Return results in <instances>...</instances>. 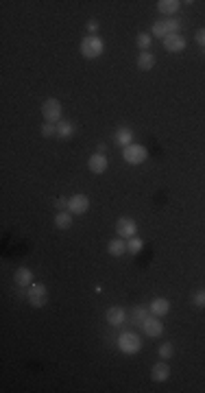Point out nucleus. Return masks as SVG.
<instances>
[{
  "label": "nucleus",
  "mask_w": 205,
  "mask_h": 393,
  "mask_svg": "<svg viewBox=\"0 0 205 393\" xmlns=\"http://www.w3.org/2000/svg\"><path fill=\"white\" fill-rule=\"evenodd\" d=\"M48 302V288L44 284H31V290H29V304L33 308H42L46 306Z\"/></svg>",
  "instance_id": "obj_4"
},
{
  "label": "nucleus",
  "mask_w": 205,
  "mask_h": 393,
  "mask_svg": "<svg viewBox=\"0 0 205 393\" xmlns=\"http://www.w3.org/2000/svg\"><path fill=\"white\" fill-rule=\"evenodd\" d=\"M107 166H109V162H107V157H105V153H94L88 160V168L94 175H103L105 170H107Z\"/></svg>",
  "instance_id": "obj_10"
},
{
  "label": "nucleus",
  "mask_w": 205,
  "mask_h": 393,
  "mask_svg": "<svg viewBox=\"0 0 205 393\" xmlns=\"http://www.w3.org/2000/svg\"><path fill=\"white\" fill-rule=\"evenodd\" d=\"M153 66H155V55L148 53V50H142L138 57V68L140 70H153Z\"/></svg>",
  "instance_id": "obj_18"
},
{
  "label": "nucleus",
  "mask_w": 205,
  "mask_h": 393,
  "mask_svg": "<svg viewBox=\"0 0 205 393\" xmlns=\"http://www.w3.org/2000/svg\"><path fill=\"white\" fill-rule=\"evenodd\" d=\"M55 227H57V230H70L72 227V212L70 210L57 212V217H55Z\"/></svg>",
  "instance_id": "obj_14"
},
{
  "label": "nucleus",
  "mask_w": 205,
  "mask_h": 393,
  "mask_svg": "<svg viewBox=\"0 0 205 393\" xmlns=\"http://www.w3.org/2000/svg\"><path fill=\"white\" fill-rule=\"evenodd\" d=\"M42 116H44L46 123H59L61 120V103L57 99H46L44 105H42Z\"/></svg>",
  "instance_id": "obj_3"
},
{
  "label": "nucleus",
  "mask_w": 205,
  "mask_h": 393,
  "mask_svg": "<svg viewBox=\"0 0 205 393\" xmlns=\"http://www.w3.org/2000/svg\"><path fill=\"white\" fill-rule=\"evenodd\" d=\"M105 319H107L109 326H120L122 321H125V308L120 306H111L107 313H105Z\"/></svg>",
  "instance_id": "obj_12"
},
{
  "label": "nucleus",
  "mask_w": 205,
  "mask_h": 393,
  "mask_svg": "<svg viewBox=\"0 0 205 393\" xmlns=\"http://www.w3.org/2000/svg\"><path fill=\"white\" fill-rule=\"evenodd\" d=\"M116 232H118V236H122V238H133L135 234H138V223L129 217H122V219H118V223H116Z\"/></svg>",
  "instance_id": "obj_6"
},
{
  "label": "nucleus",
  "mask_w": 205,
  "mask_h": 393,
  "mask_svg": "<svg viewBox=\"0 0 205 393\" xmlns=\"http://www.w3.org/2000/svg\"><path fill=\"white\" fill-rule=\"evenodd\" d=\"M192 302H194L196 308H203V306H205V290H198V293H194Z\"/></svg>",
  "instance_id": "obj_27"
},
{
  "label": "nucleus",
  "mask_w": 205,
  "mask_h": 393,
  "mask_svg": "<svg viewBox=\"0 0 205 393\" xmlns=\"http://www.w3.org/2000/svg\"><path fill=\"white\" fill-rule=\"evenodd\" d=\"M179 0H159L157 3V11L159 14H164V16H172V14H177L179 11Z\"/></svg>",
  "instance_id": "obj_15"
},
{
  "label": "nucleus",
  "mask_w": 205,
  "mask_h": 393,
  "mask_svg": "<svg viewBox=\"0 0 205 393\" xmlns=\"http://www.w3.org/2000/svg\"><path fill=\"white\" fill-rule=\"evenodd\" d=\"M116 142L122 144V147H129V144H133V134L131 129H120L116 134Z\"/></svg>",
  "instance_id": "obj_20"
},
{
  "label": "nucleus",
  "mask_w": 205,
  "mask_h": 393,
  "mask_svg": "<svg viewBox=\"0 0 205 393\" xmlns=\"http://www.w3.org/2000/svg\"><path fill=\"white\" fill-rule=\"evenodd\" d=\"M118 347H120L125 354H138L140 352V347H142V341L138 334H133V332H125L120 339H118Z\"/></svg>",
  "instance_id": "obj_5"
},
{
  "label": "nucleus",
  "mask_w": 205,
  "mask_h": 393,
  "mask_svg": "<svg viewBox=\"0 0 205 393\" xmlns=\"http://www.w3.org/2000/svg\"><path fill=\"white\" fill-rule=\"evenodd\" d=\"M14 280H16L18 286H31V284H33V271L31 269H18Z\"/></svg>",
  "instance_id": "obj_16"
},
{
  "label": "nucleus",
  "mask_w": 205,
  "mask_h": 393,
  "mask_svg": "<svg viewBox=\"0 0 205 393\" xmlns=\"http://www.w3.org/2000/svg\"><path fill=\"white\" fill-rule=\"evenodd\" d=\"M185 44H188V42H185V37H181L179 33L164 37V48L168 50V53H183Z\"/></svg>",
  "instance_id": "obj_9"
},
{
  "label": "nucleus",
  "mask_w": 205,
  "mask_h": 393,
  "mask_svg": "<svg viewBox=\"0 0 205 393\" xmlns=\"http://www.w3.org/2000/svg\"><path fill=\"white\" fill-rule=\"evenodd\" d=\"M148 317V310L144 306H138V308H133V319L135 321H144Z\"/></svg>",
  "instance_id": "obj_26"
},
{
  "label": "nucleus",
  "mask_w": 205,
  "mask_h": 393,
  "mask_svg": "<svg viewBox=\"0 0 205 393\" xmlns=\"http://www.w3.org/2000/svg\"><path fill=\"white\" fill-rule=\"evenodd\" d=\"M151 378H153V382H166V380L170 378V367L161 360V363L157 365H153V369H151Z\"/></svg>",
  "instance_id": "obj_11"
},
{
  "label": "nucleus",
  "mask_w": 205,
  "mask_h": 393,
  "mask_svg": "<svg viewBox=\"0 0 205 393\" xmlns=\"http://www.w3.org/2000/svg\"><path fill=\"white\" fill-rule=\"evenodd\" d=\"M142 330H144L146 337L157 339V337H161V332H164V323L159 319H153V317H146V319L142 321Z\"/></svg>",
  "instance_id": "obj_7"
},
{
  "label": "nucleus",
  "mask_w": 205,
  "mask_h": 393,
  "mask_svg": "<svg viewBox=\"0 0 205 393\" xmlns=\"http://www.w3.org/2000/svg\"><path fill=\"white\" fill-rule=\"evenodd\" d=\"M107 251H109V256H114V258H120L122 253L127 251V245H125V240H122V238H114V240H109V245H107Z\"/></svg>",
  "instance_id": "obj_17"
},
{
  "label": "nucleus",
  "mask_w": 205,
  "mask_h": 393,
  "mask_svg": "<svg viewBox=\"0 0 205 393\" xmlns=\"http://www.w3.org/2000/svg\"><path fill=\"white\" fill-rule=\"evenodd\" d=\"M122 157H125L127 164L138 166V164L146 162L148 151H146V147H142V144H129V147H125V151H122Z\"/></svg>",
  "instance_id": "obj_2"
},
{
  "label": "nucleus",
  "mask_w": 205,
  "mask_h": 393,
  "mask_svg": "<svg viewBox=\"0 0 205 393\" xmlns=\"http://www.w3.org/2000/svg\"><path fill=\"white\" fill-rule=\"evenodd\" d=\"M151 313L155 317H166L170 313V302L164 300V297H157V300L151 302Z\"/></svg>",
  "instance_id": "obj_13"
},
{
  "label": "nucleus",
  "mask_w": 205,
  "mask_h": 393,
  "mask_svg": "<svg viewBox=\"0 0 205 393\" xmlns=\"http://www.w3.org/2000/svg\"><path fill=\"white\" fill-rule=\"evenodd\" d=\"M88 29L92 31V33H94V31L98 29V24H96V20H90V24H88Z\"/></svg>",
  "instance_id": "obj_30"
},
{
  "label": "nucleus",
  "mask_w": 205,
  "mask_h": 393,
  "mask_svg": "<svg viewBox=\"0 0 205 393\" xmlns=\"http://www.w3.org/2000/svg\"><path fill=\"white\" fill-rule=\"evenodd\" d=\"M103 50H105V44L98 35H88V37H83V42H81V55L88 57V59L101 57Z\"/></svg>",
  "instance_id": "obj_1"
},
{
  "label": "nucleus",
  "mask_w": 205,
  "mask_h": 393,
  "mask_svg": "<svg viewBox=\"0 0 205 393\" xmlns=\"http://www.w3.org/2000/svg\"><path fill=\"white\" fill-rule=\"evenodd\" d=\"M153 35H155V37H161V40H164V37H168V29H166V22H155V24H153Z\"/></svg>",
  "instance_id": "obj_22"
},
{
  "label": "nucleus",
  "mask_w": 205,
  "mask_h": 393,
  "mask_svg": "<svg viewBox=\"0 0 205 393\" xmlns=\"http://www.w3.org/2000/svg\"><path fill=\"white\" fill-rule=\"evenodd\" d=\"M68 210L72 214H85L90 210V199L85 194H74L70 201H68Z\"/></svg>",
  "instance_id": "obj_8"
},
{
  "label": "nucleus",
  "mask_w": 205,
  "mask_h": 393,
  "mask_svg": "<svg viewBox=\"0 0 205 393\" xmlns=\"http://www.w3.org/2000/svg\"><path fill=\"white\" fill-rule=\"evenodd\" d=\"M135 42H138V46H140L142 50H148V46H151V42H153V35H151V33H140Z\"/></svg>",
  "instance_id": "obj_23"
},
{
  "label": "nucleus",
  "mask_w": 205,
  "mask_h": 393,
  "mask_svg": "<svg viewBox=\"0 0 205 393\" xmlns=\"http://www.w3.org/2000/svg\"><path fill=\"white\" fill-rule=\"evenodd\" d=\"M42 136H44V138L57 136V125H53V123H44V125H42Z\"/></svg>",
  "instance_id": "obj_25"
},
{
  "label": "nucleus",
  "mask_w": 205,
  "mask_h": 393,
  "mask_svg": "<svg viewBox=\"0 0 205 393\" xmlns=\"http://www.w3.org/2000/svg\"><path fill=\"white\" fill-rule=\"evenodd\" d=\"M194 40H196V44H201V46H205V29H198V31H196Z\"/></svg>",
  "instance_id": "obj_28"
},
{
  "label": "nucleus",
  "mask_w": 205,
  "mask_h": 393,
  "mask_svg": "<svg viewBox=\"0 0 205 393\" xmlns=\"http://www.w3.org/2000/svg\"><path fill=\"white\" fill-rule=\"evenodd\" d=\"M142 247H144V240H140V238H131V240H129V245H127V251H131L133 253V256H135V253H140L142 251Z\"/></svg>",
  "instance_id": "obj_21"
},
{
  "label": "nucleus",
  "mask_w": 205,
  "mask_h": 393,
  "mask_svg": "<svg viewBox=\"0 0 205 393\" xmlns=\"http://www.w3.org/2000/svg\"><path fill=\"white\" fill-rule=\"evenodd\" d=\"M74 134V125L70 120H59L57 123V136L59 138H72Z\"/></svg>",
  "instance_id": "obj_19"
},
{
  "label": "nucleus",
  "mask_w": 205,
  "mask_h": 393,
  "mask_svg": "<svg viewBox=\"0 0 205 393\" xmlns=\"http://www.w3.org/2000/svg\"><path fill=\"white\" fill-rule=\"evenodd\" d=\"M55 206H57V208H59V212H61L64 208H68V201H66V199H57V204H55Z\"/></svg>",
  "instance_id": "obj_29"
},
{
  "label": "nucleus",
  "mask_w": 205,
  "mask_h": 393,
  "mask_svg": "<svg viewBox=\"0 0 205 393\" xmlns=\"http://www.w3.org/2000/svg\"><path fill=\"white\" fill-rule=\"evenodd\" d=\"M172 354H175V347H172L170 343H164V345L159 347V356H161V360L172 358Z\"/></svg>",
  "instance_id": "obj_24"
}]
</instances>
